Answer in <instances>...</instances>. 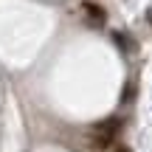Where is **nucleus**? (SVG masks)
I'll return each mask as SVG.
<instances>
[{"instance_id": "4", "label": "nucleus", "mask_w": 152, "mask_h": 152, "mask_svg": "<svg viewBox=\"0 0 152 152\" xmlns=\"http://www.w3.org/2000/svg\"><path fill=\"white\" fill-rule=\"evenodd\" d=\"M113 152H132V149H130V147H124V144H118V147H115Z\"/></svg>"}, {"instance_id": "3", "label": "nucleus", "mask_w": 152, "mask_h": 152, "mask_svg": "<svg viewBox=\"0 0 152 152\" xmlns=\"http://www.w3.org/2000/svg\"><path fill=\"white\" fill-rule=\"evenodd\" d=\"M132 96H135V90H132V85H127V90H124V96H121V102H130Z\"/></svg>"}, {"instance_id": "5", "label": "nucleus", "mask_w": 152, "mask_h": 152, "mask_svg": "<svg viewBox=\"0 0 152 152\" xmlns=\"http://www.w3.org/2000/svg\"><path fill=\"white\" fill-rule=\"evenodd\" d=\"M147 17H149V23H152V9H149V11H147Z\"/></svg>"}, {"instance_id": "2", "label": "nucleus", "mask_w": 152, "mask_h": 152, "mask_svg": "<svg viewBox=\"0 0 152 152\" xmlns=\"http://www.w3.org/2000/svg\"><path fill=\"white\" fill-rule=\"evenodd\" d=\"M113 39L118 42V48H121V51H130V39H127L121 31H113Z\"/></svg>"}, {"instance_id": "1", "label": "nucleus", "mask_w": 152, "mask_h": 152, "mask_svg": "<svg viewBox=\"0 0 152 152\" xmlns=\"http://www.w3.org/2000/svg\"><path fill=\"white\" fill-rule=\"evenodd\" d=\"M85 14L90 17V23H93L96 28H102V26H104V20H107V11H104L102 6L90 3V0H85Z\"/></svg>"}]
</instances>
